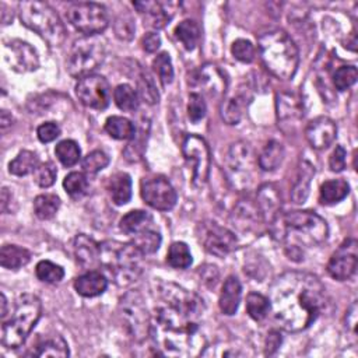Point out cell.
Wrapping results in <instances>:
<instances>
[{
  "label": "cell",
  "mask_w": 358,
  "mask_h": 358,
  "mask_svg": "<svg viewBox=\"0 0 358 358\" xmlns=\"http://www.w3.org/2000/svg\"><path fill=\"white\" fill-rule=\"evenodd\" d=\"M0 208H1V213H7L8 208H7V204L10 203L11 200V193L8 192L7 187H3L1 189V197H0Z\"/></svg>",
  "instance_id": "obj_58"
},
{
  "label": "cell",
  "mask_w": 358,
  "mask_h": 358,
  "mask_svg": "<svg viewBox=\"0 0 358 358\" xmlns=\"http://www.w3.org/2000/svg\"><path fill=\"white\" fill-rule=\"evenodd\" d=\"M256 165L257 159L255 158L253 150L248 143L236 141L231 144L227 152L225 166L228 179L234 187L248 190L255 182Z\"/></svg>",
  "instance_id": "obj_10"
},
{
  "label": "cell",
  "mask_w": 358,
  "mask_h": 358,
  "mask_svg": "<svg viewBox=\"0 0 358 358\" xmlns=\"http://www.w3.org/2000/svg\"><path fill=\"white\" fill-rule=\"evenodd\" d=\"M358 71L354 66H341L333 74V84L338 91H345L355 84Z\"/></svg>",
  "instance_id": "obj_46"
},
{
  "label": "cell",
  "mask_w": 358,
  "mask_h": 358,
  "mask_svg": "<svg viewBox=\"0 0 358 358\" xmlns=\"http://www.w3.org/2000/svg\"><path fill=\"white\" fill-rule=\"evenodd\" d=\"M137 88L140 96L150 105H154L158 102V91L157 87L154 85V81L151 80L150 74L145 71H141L138 78H137Z\"/></svg>",
  "instance_id": "obj_48"
},
{
  "label": "cell",
  "mask_w": 358,
  "mask_h": 358,
  "mask_svg": "<svg viewBox=\"0 0 358 358\" xmlns=\"http://www.w3.org/2000/svg\"><path fill=\"white\" fill-rule=\"evenodd\" d=\"M105 43L98 36H83L73 43L67 59V69L70 76L83 78L92 74L105 60Z\"/></svg>",
  "instance_id": "obj_9"
},
{
  "label": "cell",
  "mask_w": 358,
  "mask_h": 358,
  "mask_svg": "<svg viewBox=\"0 0 358 358\" xmlns=\"http://www.w3.org/2000/svg\"><path fill=\"white\" fill-rule=\"evenodd\" d=\"M55 154L57 159L62 162V165L73 166L80 161L81 151L74 140H62L55 147Z\"/></svg>",
  "instance_id": "obj_41"
},
{
  "label": "cell",
  "mask_w": 358,
  "mask_h": 358,
  "mask_svg": "<svg viewBox=\"0 0 358 358\" xmlns=\"http://www.w3.org/2000/svg\"><path fill=\"white\" fill-rule=\"evenodd\" d=\"M141 45H143V49L148 53H154L159 45H161V38L158 36V34L155 32H148L143 36V41H141Z\"/></svg>",
  "instance_id": "obj_55"
},
{
  "label": "cell",
  "mask_w": 358,
  "mask_h": 358,
  "mask_svg": "<svg viewBox=\"0 0 358 358\" xmlns=\"http://www.w3.org/2000/svg\"><path fill=\"white\" fill-rule=\"evenodd\" d=\"M274 239L285 243L289 259L302 257V248L322 245L329 235L327 222L309 210H295L282 213L280 220L270 228Z\"/></svg>",
  "instance_id": "obj_3"
},
{
  "label": "cell",
  "mask_w": 358,
  "mask_h": 358,
  "mask_svg": "<svg viewBox=\"0 0 358 358\" xmlns=\"http://www.w3.org/2000/svg\"><path fill=\"white\" fill-rule=\"evenodd\" d=\"M11 115L7 112V110H1V116H0V126H1V130L4 131L8 126H11Z\"/></svg>",
  "instance_id": "obj_59"
},
{
  "label": "cell",
  "mask_w": 358,
  "mask_h": 358,
  "mask_svg": "<svg viewBox=\"0 0 358 358\" xmlns=\"http://www.w3.org/2000/svg\"><path fill=\"white\" fill-rule=\"evenodd\" d=\"M76 94L83 105L98 110L105 109L110 101L109 83L99 74H90L80 78L76 85Z\"/></svg>",
  "instance_id": "obj_16"
},
{
  "label": "cell",
  "mask_w": 358,
  "mask_h": 358,
  "mask_svg": "<svg viewBox=\"0 0 358 358\" xmlns=\"http://www.w3.org/2000/svg\"><path fill=\"white\" fill-rule=\"evenodd\" d=\"M275 109H277V120L278 126L284 131H294L303 113H302V103L296 94L282 91L275 95Z\"/></svg>",
  "instance_id": "obj_19"
},
{
  "label": "cell",
  "mask_w": 358,
  "mask_h": 358,
  "mask_svg": "<svg viewBox=\"0 0 358 358\" xmlns=\"http://www.w3.org/2000/svg\"><path fill=\"white\" fill-rule=\"evenodd\" d=\"M350 185L344 179L326 180L320 186V201L323 204H334L347 197Z\"/></svg>",
  "instance_id": "obj_33"
},
{
  "label": "cell",
  "mask_w": 358,
  "mask_h": 358,
  "mask_svg": "<svg viewBox=\"0 0 358 358\" xmlns=\"http://www.w3.org/2000/svg\"><path fill=\"white\" fill-rule=\"evenodd\" d=\"M119 228L131 238V243L143 253L151 255L161 246V234L150 213L143 210L129 211L122 217Z\"/></svg>",
  "instance_id": "obj_8"
},
{
  "label": "cell",
  "mask_w": 358,
  "mask_h": 358,
  "mask_svg": "<svg viewBox=\"0 0 358 358\" xmlns=\"http://www.w3.org/2000/svg\"><path fill=\"white\" fill-rule=\"evenodd\" d=\"M116 106L123 112H134L138 108V95L129 84H120L113 90Z\"/></svg>",
  "instance_id": "obj_38"
},
{
  "label": "cell",
  "mask_w": 358,
  "mask_h": 358,
  "mask_svg": "<svg viewBox=\"0 0 358 358\" xmlns=\"http://www.w3.org/2000/svg\"><path fill=\"white\" fill-rule=\"evenodd\" d=\"M260 59L264 67L277 78L291 80L298 69L299 53L291 36L282 29L263 32L257 39Z\"/></svg>",
  "instance_id": "obj_4"
},
{
  "label": "cell",
  "mask_w": 358,
  "mask_h": 358,
  "mask_svg": "<svg viewBox=\"0 0 358 358\" xmlns=\"http://www.w3.org/2000/svg\"><path fill=\"white\" fill-rule=\"evenodd\" d=\"M133 6L143 15L144 24L154 29L164 28L173 17V8H171L173 6L172 3L134 1Z\"/></svg>",
  "instance_id": "obj_23"
},
{
  "label": "cell",
  "mask_w": 358,
  "mask_h": 358,
  "mask_svg": "<svg viewBox=\"0 0 358 358\" xmlns=\"http://www.w3.org/2000/svg\"><path fill=\"white\" fill-rule=\"evenodd\" d=\"M152 69L154 71L157 73L158 78L161 80V83L164 85L169 84L173 78V67H172V63H171V57L166 52H162L159 53L154 62H152Z\"/></svg>",
  "instance_id": "obj_47"
},
{
  "label": "cell",
  "mask_w": 358,
  "mask_h": 358,
  "mask_svg": "<svg viewBox=\"0 0 358 358\" xmlns=\"http://www.w3.org/2000/svg\"><path fill=\"white\" fill-rule=\"evenodd\" d=\"M246 99V95L243 92H239L238 95L225 98L221 102V108H220V113L221 117L225 123L228 124H236L241 117H242V110H243V101Z\"/></svg>",
  "instance_id": "obj_35"
},
{
  "label": "cell",
  "mask_w": 358,
  "mask_h": 358,
  "mask_svg": "<svg viewBox=\"0 0 358 358\" xmlns=\"http://www.w3.org/2000/svg\"><path fill=\"white\" fill-rule=\"evenodd\" d=\"M36 136L42 143H50L60 136V127L56 122H45L36 129Z\"/></svg>",
  "instance_id": "obj_52"
},
{
  "label": "cell",
  "mask_w": 358,
  "mask_h": 358,
  "mask_svg": "<svg viewBox=\"0 0 358 358\" xmlns=\"http://www.w3.org/2000/svg\"><path fill=\"white\" fill-rule=\"evenodd\" d=\"M143 200L152 208L168 211L176 204V192L171 182L159 175L144 178L140 183Z\"/></svg>",
  "instance_id": "obj_15"
},
{
  "label": "cell",
  "mask_w": 358,
  "mask_h": 358,
  "mask_svg": "<svg viewBox=\"0 0 358 358\" xmlns=\"http://www.w3.org/2000/svg\"><path fill=\"white\" fill-rule=\"evenodd\" d=\"M69 345L62 336H49L38 341L31 355L34 357H69Z\"/></svg>",
  "instance_id": "obj_29"
},
{
  "label": "cell",
  "mask_w": 358,
  "mask_h": 358,
  "mask_svg": "<svg viewBox=\"0 0 358 358\" xmlns=\"http://www.w3.org/2000/svg\"><path fill=\"white\" fill-rule=\"evenodd\" d=\"M189 85L201 90L210 96H220L225 91L227 81L218 67L214 64H204L199 70L193 71L189 78Z\"/></svg>",
  "instance_id": "obj_20"
},
{
  "label": "cell",
  "mask_w": 358,
  "mask_h": 358,
  "mask_svg": "<svg viewBox=\"0 0 358 358\" xmlns=\"http://www.w3.org/2000/svg\"><path fill=\"white\" fill-rule=\"evenodd\" d=\"M158 303L150 336L161 355L193 357L201 354L206 338L200 333L203 299L173 282H159Z\"/></svg>",
  "instance_id": "obj_1"
},
{
  "label": "cell",
  "mask_w": 358,
  "mask_h": 358,
  "mask_svg": "<svg viewBox=\"0 0 358 358\" xmlns=\"http://www.w3.org/2000/svg\"><path fill=\"white\" fill-rule=\"evenodd\" d=\"M232 225L239 231H253L259 227V222L263 221L257 203L250 199H242L234 207L231 214Z\"/></svg>",
  "instance_id": "obj_24"
},
{
  "label": "cell",
  "mask_w": 358,
  "mask_h": 358,
  "mask_svg": "<svg viewBox=\"0 0 358 358\" xmlns=\"http://www.w3.org/2000/svg\"><path fill=\"white\" fill-rule=\"evenodd\" d=\"M345 150L341 145H337L329 158V166L333 172H341L345 168Z\"/></svg>",
  "instance_id": "obj_53"
},
{
  "label": "cell",
  "mask_w": 358,
  "mask_h": 358,
  "mask_svg": "<svg viewBox=\"0 0 358 358\" xmlns=\"http://www.w3.org/2000/svg\"><path fill=\"white\" fill-rule=\"evenodd\" d=\"M3 55L14 71L27 73L39 67V57L36 50L24 41L13 39L10 42H4Z\"/></svg>",
  "instance_id": "obj_18"
},
{
  "label": "cell",
  "mask_w": 358,
  "mask_h": 358,
  "mask_svg": "<svg viewBox=\"0 0 358 358\" xmlns=\"http://www.w3.org/2000/svg\"><path fill=\"white\" fill-rule=\"evenodd\" d=\"M69 22L85 36H94L106 29L109 24L108 11L102 4L92 1L74 3L66 11Z\"/></svg>",
  "instance_id": "obj_11"
},
{
  "label": "cell",
  "mask_w": 358,
  "mask_h": 358,
  "mask_svg": "<svg viewBox=\"0 0 358 358\" xmlns=\"http://www.w3.org/2000/svg\"><path fill=\"white\" fill-rule=\"evenodd\" d=\"M337 136L336 123L327 116H319L310 120L305 129V137L315 150L327 148Z\"/></svg>",
  "instance_id": "obj_22"
},
{
  "label": "cell",
  "mask_w": 358,
  "mask_h": 358,
  "mask_svg": "<svg viewBox=\"0 0 358 358\" xmlns=\"http://www.w3.org/2000/svg\"><path fill=\"white\" fill-rule=\"evenodd\" d=\"M31 252L17 245H3L0 250V264L8 270H18L28 264Z\"/></svg>",
  "instance_id": "obj_31"
},
{
  "label": "cell",
  "mask_w": 358,
  "mask_h": 358,
  "mask_svg": "<svg viewBox=\"0 0 358 358\" xmlns=\"http://www.w3.org/2000/svg\"><path fill=\"white\" fill-rule=\"evenodd\" d=\"M284 158V147L281 143L275 140H270L266 143L263 150L260 151L257 157V164L259 168L263 171H274Z\"/></svg>",
  "instance_id": "obj_32"
},
{
  "label": "cell",
  "mask_w": 358,
  "mask_h": 358,
  "mask_svg": "<svg viewBox=\"0 0 358 358\" xmlns=\"http://www.w3.org/2000/svg\"><path fill=\"white\" fill-rule=\"evenodd\" d=\"M108 164H109V157L101 150L91 151L81 161V166H83L84 172L90 173V175H94V173L102 171L103 168H106Z\"/></svg>",
  "instance_id": "obj_45"
},
{
  "label": "cell",
  "mask_w": 358,
  "mask_h": 358,
  "mask_svg": "<svg viewBox=\"0 0 358 358\" xmlns=\"http://www.w3.org/2000/svg\"><path fill=\"white\" fill-rule=\"evenodd\" d=\"M246 310L253 320L256 322L263 320L270 312L268 298H266L259 292H250L246 298Z\"/></svg>",
  "instance_id": "obj_42"
},
{
  "label": "cell",
  "mask_w": 358,
  "mask_h": 358,
  "mask_svg": "<svg viewBox=\"0 0 358 358\" xmlns=\"http://www.w3.org/2000/svg\"><path fill=\"white\" fill-rule=\"evenodd\" d=\"M256 203L260 210L263 222L268 229L280 220L281 217V194L278 187L274 183H264L257 189Z\"/></svg>",
  "instance_id": "obj_21"
},
{
  "label": "cell",
  "mask_w": 358,
  "mask_h": 358,
  "mask_svg": "<svg viewBox=\"0 0 358 358\" xmlns=\"http://www.w3.org/2000/svg\"><path fill=\"white\" fill-rule=\"evenodd\" d=\"M35 274L42 282L56 284L64 277V270L50 260H41L35 267Z\"/></svg>",
  "instance_id": "obj_43"
},
{
  "label": "cell",
  "mask_w": 358,
  "mask_h": 358,
  "mask_svg": "<svg viewBox=\"0 0 358 358\" xmlns=\"http://www.w3.org/2000/svg\"><path fill=\"white\" fill-rule=\"evenodd\" d=\"M73 249L76 260L83 267H90L96 260H99V243L84 234H80L74 238Z\"/></svg>",
  "instance_id": "obj_27"
},
{
  "label": "cell",
  "mask_w": 358,
  "mask_h": 358,
  "mask_svg": "<svg viewBox=\"0 0 358 358\" xmlns=\"http://www.w3.org/2000/svg\"><path fill=\"white\" fill-rule=\"evenodd\" d=\"M21 22L41 35L49 45L59 46L64 39V27L57 13L43 1H21L18 4Z\"/></svg>",
  "instance_id": "obj_7"
},
{
  "label": "cell",
  "mask_w": 358,
  "mask_h": 358,
  "mask_svg": "<svg viewBox=\"0 0 358 358\" xmlns=\"http://www.w3.org/2000/svg\"><path fill=\"white\" fill-rule=\"evenodd\" d=\"M0 303H1V310H0V317L4 319V316L7 315V299L6 295L1 292L0 294Z\"/></svg>",
  "instance_id": "obj_60"
},
{
  "label": "cell",
  "mask_w": 358,
  "mask_h": 358,
  "mask_svg": "<svg viewBox=\"0 0 358 358\" xmlns=\"http://www.w3.org/2000/svg\"><path fill=\"white\" fill-rule=\"evenodd\" d=\"M119 309L124 326L134 340L143 341L150 336L151 317L148 315L144 299L138 291L126 292L120 299Z\"/></svg>",
  "instance_id": "obj_12"
},
{
  "label": "cell",
  "mask_w": 358,
  "mask_h": 358,
  "mask_svg": "<svg viewBox=\"0 0 358 358\" xmlns=\"http://www.w3.org/2000/svg\"><path fill=\"white\" fill-rule=\"evenodd\" d=\"M63 186L71 197H80L88 189V179L83 172H70L63 180Z\"/></svg>",
  "instance_id": "obj_44"
},
{
  "label": "cell",
  "mask_w": 358,
  "mask_h": 358,
  "mask_svg": "<svg viewBox=\"0 0 358 358\" xmlns=\"http://www.w3.org/2000/svg\"><path fill=\"white\" fill-rule=\"evenodd\" d=\"M166 262L173 268H187L192 264V253L185 242H173L166 253Z\"/></svg>",
  "instance_id": "obj_40"
},
{
  "label": "cell",
  "mask_w": 358,
  "mask_h": 358,
  "mask_svg": "<svg viewBox=\"0 0 358 358\" xmlns=\"http://www.w3.org/2000/svg\"><path fill=\"white\" fill-rule=\"evenodd\" d=\"M143 256L131 242L105 241L99 243V262L117 285H129L140 277Z\"/></svg>",
  "instance_id": "obj_5"
},
{
  "label": "cell",
  "mask_w": 358,
  "mask_h": 358,
  "mask_svg": "<svg viewBox=\"0 0 358 358\" xmlns=\"http://www.w3.org/2000/svg\"><path fill=\"white\" fill-rule=\"evenodd\" d=\"M231 52L235 59L243 63H250L255 59V46L246 39H236L231 46Z\"/></svg>",
  "instance_id": "obj_51"
},
{
  "label": "cell",
  "mask_w": 358,
  "mask_h": 358,
  "mask_svg": "<svg viewBox=\"0 0 358 358\" xmlns=\"http://www.w3.org/2000/svg\"><path fill=\"white\" fill-rule=\"evenodd\" d=\"M313 175H315L313 165L309 164L308 161H302L298 166L296 179L291 189V199L294 203H296V204L305 203V200L308 199V194H309L310 179L313 178Z\"/></svg>",
  "instance_id": "obj_28"
},
{
  "label": "cell",
  "mask_w": 358,
  "mask_h": 358,
  "mask_svg": "<svg viewBox=\"0 0 358 358\" xmlns=\"http://www.w3.org/2000/svg\"><path fill=\"white\" fill-rule=\"evenodd\" d=\"M199 241L208 253L217 257H225L236 248L235 234L214 221L199 224Z\"/></svg>",
  "instance_id": "obj_14"
},
{
  "label": "cell",
  "mask_w": 358,
  "mask_h": 358,
  "mask_svg": "<svg viewBox=\"0 0 358 358\" xmlns=\"http://www.w3.org/2000/svg\"><path fill=\"white\" fill-rule=\"evenodd\" d=\"M105 131L116 140H131L136 136L134 124L123 116H110L105 122Z\"/></svg>",
  "instance_id": "obj_34"
},
{
  "label": "cell",
  "mask_w": 358,
  "mask_h": 358,
  "mask_svg": "<svg viewBox=\"0 0 358 358\" xmlns=\"http://www.w3.org/2000/svg\"><path fill=\"white\" fill-rule=\"evenodd\" d=\"M358 266V242L354 238L345 239L331 255L327 263V273L337 281L351 278Z\"/></svg>",
  "instance_id": "obj_17"
},
{
  "label": "cell",
  "mask_w": 358,
  "mask_h": 358,
  "mask_svg": "<svg viewBox=\"0 0 358 358\" xmlns=\"http://www.w3.org/2000/svg\"><path fill=\"white\" fill-rule=\"evenodd\" d=\"M322 281L305 271H287L270 287L268 302L273 319L285 331L308 329L324 306Z\"/></svg>",
  "instance_id": "obj_2"
},
{
  "label": "cell",
  "mask_w": 358,
  "mask_h": 358,
  "mask_svg": "<svg viewBox=\"0 0 358 358\" xmlns=\"http://www.w3.org/2000/svg\"><path fill=\"white\" fill-rule=\"evenodd\" d=\"M60 207V199L56 194L45 193L39 194L34 200V211L41 220H50L56 215Z\"/></svg>",
  "instance_id": "obj_39"
},
{
  "label": "cell",
  "mask_w": 358,
  "mask_h": 358,
  "mask_svg": "<svg viewBox=\"0 0 358 358\" xmlns=\"http://www.w3.org/2000/svg\"><path fill=\"white\" fill-rule=\"evenodd\" d=\"M182 154L192 168V183L196 187L204 186L211 168V155L206 140L197 134H187L182 141Z\"/></svg>",
  "instance_id": "obj_13"
},
{
  "label": "cell",
  "mask_w": 358,
  "mask_h": 358,
  "mask_svg": "<svg viewBox=\"0 0 358 358\" xmlns=\"http://www.w3.org/2000/svg\"><path fill=\"white\" fill-rule=\"evenodd\" d=\"M206 102L201 96V94L192 92L189 95V103H187V115L193 123L200 122L206 116Z\"/></svg>",
  "instance_id": "obj_50"
},
{
  "label": "cell",
  "mask_w": 358,
  "mask_h": 358,
  "mask_svg": "<svg viewBox=\"0 0 358 358\" xmlns=\"http://www.w3.org/2000/svg\"><path fill=\"white\" fill-rule=\"evenodd\" d=\"M108 190L110 194V199L115 204L123 206L129 203L131 197V179L124 172L115 173L108 185Z\"/></svg>",
  "instance_id": "obj_30"
},
{
  "label": "cell",
  "mask_w": 358,
  "mask_h": 358,
  "mask_svg": "<svg viewBox=\"0 0 358 358\" xmlns=\"http://www.w3.org/2000/svg\"><path fill=\"white\" fill-rule=\"evenodd\" d=\"M108 287L106 277L96 270H88L74 280V289L85 298H92L103 294Z\"/></svg>",
  "instance_id": "obj_25"
},
{
  "label": "cell",
  "mask_w": 358,
  "mask_h": 358,
  "mask_svg": "<svg viewBox=\"0 0 358 358\" xmlns=\"http://www.w3.org/2000/svg\"><path fill=\"white\" fill-rule=\"evenodd\" d=\"M355 324H357V302L354 301L345 315V326L350 327L352 334H355Z\"/></svg>",
  "instance_id": "obj_57"
},
{
  "label": "cell",
  "mask_w": 358,
  "mask_h": 358,
  "mask_svg": "<svg viewBox=\"0 0 358 358\" xmlns=\"http://www.w3.org/2000/svg\"><path fill=\"white\" fill-rule=\"evenodd\" d=\"M115 32L116 36L120 39H130L134 32V25L130 18H117L115 24Z\"/></svg>",
  "instance_id": "obj_54"
},
{
  "label": "cell",
  "mask_w": 358,
  "mask_h": 358,
  "mask_svg": "<svg viewBox=\"0 0 358 358\" xmlns=\"http://www.w3.org/2000/svg\"><path fill=\"white\" fill-rule=\"evenodd\" d=\"M38 166V157L35 152L22 150L18 152V155L8 164L10 173L15 176H25L31 172H34Z\"/></svg>",
  "instance_id": "obj_36"
},
{
  "label": "cell",
  "mask_w": 358,
  "mask_h": 358,
  "mask_svg": "<svg viewBox=\"0 0 358 358\" xmlns=\"http://www.w3.org/2000/svg\"><path fill=\"white\" fill-rule=\"evenodd\" d=\"M241 296H242V285L239 280L235 275H229L224 281L222 289L220 294V299H218L220 310L228 316L234 315L239 308Z\"/></svg>",
  "instance_id": "obj_26"
},
{
  "label": "cell",
  "mask_w": 358,
  "mask_h": 358,
  "mask_svg": "<svg viewBox=\"0 0 358 358\" xmlns=\"http://www.w3.org/2000/svg\"><path fill=\"white\" fill-rule=\"evenodd\" d=\"M175 36L187 50H192L200 39L199 25L193 20H185L176 25Z\"/></svg>",
  "instance_id": "obj_37"
},
{
  "label": "cell",
  "mask_w": 358,
  "mask_h": 358,
  "mask_svg": "<svg viewBox=\"0 0 358 358\" xmlns=\"http://www.w3.org/2000/svg\"><path fill=\"white\" fill-rule=\"evenodd\" d=\"M281 344V336L278 331L275 330H271L268 334H267V338H266V355H271L274 354L278 347Z\"/></svg>",
  "instance_id": "obj_56"
},
{
  "label": "cell",
  "mask_w": 358,
  "mask_h": 358,
  "mask_svg": "<svg viewBox=\"0 0 358 358\" xmlns=\"http://www.w3.org/2000/svg\"><path fill=\"white\" fill-rule=\"evenodd\" d=\"M56 175H57L56 166L48 161V162L38 164L36 169L34 171V180L41 187H49L55 183Z\"/></svg>",
  "instance_id": "obj_49"
},
{
  "label": "cell",
  "mask_w": 358,
  "mask_h": 358,
  "mask_svg": "<svg viewBox=\"0 0 358 358\" xmlns=\"http://www.w3.org/2000/svg\"><path fill=\"white\" fill-rule=\"evenodd\" d=\"M42 315L41 299L34 294L18 296L11 317L1 324V344L7 348L21 347Z\"/></svg>",
  "instance_id": "obj_6"
}]
</instances>
